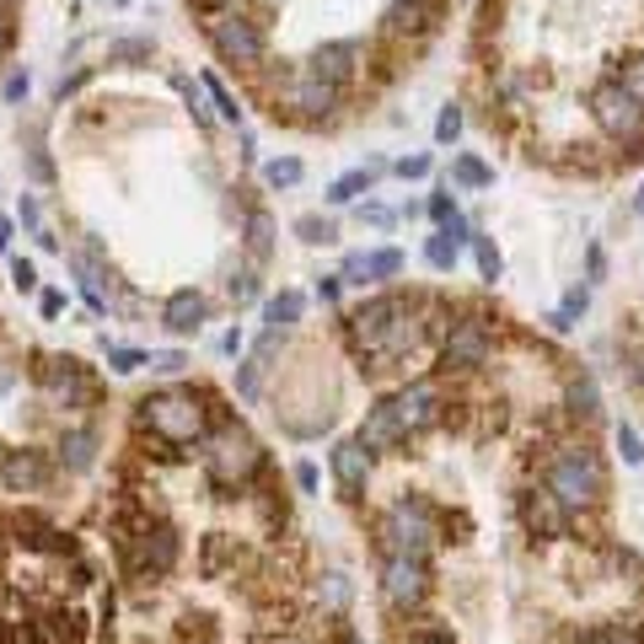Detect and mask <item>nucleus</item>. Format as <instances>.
Segmentation results:
<instances>
[{
	"label": "nucleus",
	"mask_w": 644,
	"mask_h": 644,
	"mask_svg": "<svg viewBox=\"0 0 644 644\" xmlns=\"http://www.w3.org/2000/svg\"><path fill=\"white\" fill-rule=\"evenodd\" d=\"M419 307H425V301H414V296H371V301L349 318V344H355L366 360H397V355H408V349L419 344V333L430 327Z\"/></svg>",
	"instance_id": "nucleus-1"
},
{
	"label": "nucleus",
	"mask_w": 644,
	"mask_h": 644,
	"mask_svg": "<svg viewBox=\"0 0 644 644\" xmlns=\"http://www.w3.org/2000/svg\"><path fill=\"white\" fill-rule=\"evenodd\" d=\"M548 489L564 500V511H596L607 500V467L585 441H564L548 456Z\"/></svg>",
	"instance_id": "nucleus-2"
},
{
	"label": "nucleus",
	"mask_w": 644,
	"mask_h": 644,
	"mask_svg": "<svg viewBox=\"0 0 644 644\" xmlns=\"http://www.w3.org/2000/svg\"><path fill=\"white\" fill-rule=\"evenodd\" d=\"M140 425L156 441H167V446H199L204 441V425H210V408H204V397L189 392V386H167V392H156V397L140 403Z\"/></svg>",
	"instance_id": "nucleus-3"
},
{
	"label": "nucleus",
	"mask_w": 644,
	"mask_h": 644,
	"mask_svg": "<svg viewBox=\"0 0 644 644\" xmlns=\"http://www.w3.org/2000/svg\"><path fill=\"white\" fill-rule=\"evenodd\" d=\"M199 446H204V473H210L220 489H242V484H253L258 473H263V446H258L242 425H220V430L204 436Z\"/></svg>",
	"instance_id": "nucleus-4"
},
{
	"label": "nucleus",
	"mask_w": 644,
	"mask_h": 644,
	"mask_svg": "<svg viewBox=\"0 0 644 644\" xmlns=\"http://www.w3.org/2000/svg\"><path fill=\"white\" fill-rule=\"evenodd\" d=\"M591 119L607 129L618 145H629V156H640V145H644V103L623 86V75H612V81H601V86L591 92Z\"/></svg>",
	"instance_id": "nucleus-5"
},
{
	"label": "nucleus",
	"mask_w": 644,
	"mask_h": 644,
	"mask_svg": "<svg viewBox=\"0 0 644 644\" xmlns=\"http://www.w3.org/2000/svg\"><path fill=\"white\" fill-rule=\"evenodd\" d=\"M436 515L425 500H397L382 521V548L386 553H414V559H425L430 548H436Z\"/></svg>",
	"instance_id": "nucleus-6"
},
{
	"label": "nucleus",
	"mask_w": 644,
	"mask_h": 644,
	"mask_svg": "<svg viewBox=\"0 0 644 644\" xmlns=\"http://www.w3.org/2000/svg\"><path fill=\"white\" fill-rule=\"evenodd\" d=\"M382 596L392 612H419V607L430 601V570H425V559H414V553H386Z\"/></svg>",
	"instance_id": "nucleus-7"
},
{
	"label": "nucleus",
	"mask_w": 644,
	"mask_h": 644,
	"mask_svg": "<svg viewBox=\"0 0 644 644\" xmlns=\"http://www.w3.org/2000/svg\"><path fill=\"white\" fill-rule=\"evenodd\" d=\"M338 97H344V86H333V81L318 75L312 64L279 86V103H285L290 114H301V119H327V114L338 108Z\"/></svg>",
	"instance_id": "nucleus-8"
},
{
	"label": "nucleus",
	"mask_w": 644,
	"mask_h": 644,
	"mask_svg": "<svg viewBox=\"0 0 644 644\" xmlns=\"http://www.w3.org/2000/svg\"><path fill=\"white\" fill-rule=\"evenodd\" d=\"M392 408H397V419H403V430L408 436H419V430H430V425H441L446 419V392L441 382H408L397 397H392Z\"/></svg>",
	"instance_id": "nucleus-9"
},
{
	"label": "nucleus",
	"mask_w": 644,
	"mask_h": 644,
	"mask_svg": "<svg viewBox=\"0 0 644 644\" xmlns=\"http://www.w3.org/2000/svg\"><path fill=\"white\" fill-rule=\"evenodd\" d=\"M124 548L140 575H167L178 564V532L172 526H140L134 537H124Z\"/></svg>",
	"instance_id": "nucleus-10"
},
{
	"label": "nucleus",
	"mask_w": 644,
	"mask_h": 644,
	"mask_svg": "<svg viewBox=\"0 0 644 644\" xmlns=\"http://www.w3.org/2000/svg\"><path fill=\"white\" fill-rule=\"evenodd\" d=\"M210 44L220 49V60H231V64L263 60V27L248 22V16H215L210 22Z\"/></svg>",
	"instance_id": "nucleus-11"
},
{
	"label": "nucleus",
	"mask_w": 644,
	"mask_h": 644,
	"mask_svg": "<svg viewBox=\"0 0 644 644\" xmlns=\"http://www.w3.org/2000/svg\"><path fill=\"white\" fill-rule=\"evenodd\" d=\"M38 377H44V397H49L55 408H86V403L97 397V386L81 371V360H49Z\"/></svg>",
	"instance_id": "nucleus-12"
},
{
	"label": "nucleus",
	"mask_w": 644,
	"mask_h": 644,
	"mask_svg": "<svg viewBox=\"0 0 644 644\" xmlns=\"http://www.w3.org/2000/svg\"><path fill=\"white\" fill-rule=\"evenodd\" d=\"M489 355H494V333H489V322H484V318L451 322V333H446V366L473 371V366H484Z\"/></svg>",
	"instance_id": "nucleus-13"
},
{
	"label": "nucleus",
	"mask_w": 644,
	"mask_h": 644,
	"mask_svg": "<svg viewBox=\"0 0 644 644\" xmlns=\"http://www.w3.org/2000/svg\"><path fill=\"white\" fill-rule=\"evenodd\" d=\"M521 515H526V526L537 532V537H564V526H570V511H564V500L542 484V489H526L521 494Z\"/></svg>",
	"instance_id": "nucleus-14"
},
{
	"label": "nucleus",
	"mask_w": 644,
	"mask_h": 644,
	"mask_svg": "<svg viewBox=\"0 0 644 644\" xmlns=\"http://www.w3.org/2000/svg\"><path fill=\"white\" fill-rule=\"evenodd\" d=\"M355 441L377 456V451H397V446H403V441H408V430H403V419H397V408H392V403H377V408L366 414V425H360V436H355Z\"/></svg>",
	"instance_id": "nucleus-15"
},
{
	"label": "nucleus",
	"mask_w": 644,
	"mask_h": 644,
	"mask_svg": "<svg viewBox=\"0 0 644 644\" xmlns=\"http://www.w3.org/2000/svg\"><path fill=\"white\" fill-rule=\"evenodd\" d=\"M333 478H338L344 494H360L366 478H371V451L360 446V441H338L333 446Z\"/></svg>",
	"instance_id": "nucleus-16"
},
{
	"label": "nucleus",
	"mask_w": 644,
	"mask_h": 644,
	"mask_svg": "<svg viewBox=\"0 0 644 644\" xmlns=\"http://www.w3.org/2000/svg\"><path fill=\"white\" fill-rule=\"evenodd\" d=\"M204 296L199 290H172L167 296V307H162V322L172 327V333H199V322H204Z\"/></svg>",
	"instance_id": "nucleus-17"
},
{
	"label": "nucleus",
	"mask_w": 644,
	"mask_h": 644,
	"mask_svg": "<svg viewBox=\"0 0 644 644\" xmlns=\"http://www.w3.org/2000/svg\"><path fill=\"white\" fill-rule=\"evenodd\" d=\"M355 64H360V44H322L312 70L327 75L333 86H349V75H355Z\"/></svg>",
	"instance_id": "nucleus-18"
},
{
	"label": "nucleus",
	"mask_w": 644,
	"mask_h": 644,
	"mask_svg": "<svg viewBox=\"0 0 644 644\" xmlns=\"http://www.w3.org/2000/svg\"><path fill=\"white\" fill-rule=\"evenodd\" d=\"M0 478H5L11 489H38V484L49 478V467H44V456H38V451H11V456H5V467H0Z\"/></svg>",
	"instance_id": "nucleus-19"
},
{
	"label": "nucleus",
	"mask_w": 644,
	"mask_h": 644,
	"mask_svg": "<svg viewBox=\"0 0 644 644\" xmlns=\"http://www.w3.org/2000/svg\"><path fill=\"white\" fill-rule=\"evenodd\" d=\"M397 274H403V253H392V248L349 258V279H355V285H366V279H397Z\"/></svg>",
	"instance_id": "nucleus-20"
},
{
	"label": "nucleus",
	"mask_w": 644,
	"mask_h": 644,
	"mask_svg": "<svg viewBox=\"0 0 644 644\" xmlns=\"http://www.w3.org/2000/svg\"><path fill=\"white\" fill-rule=\"evenodd\" d=\"M430 16H436V5H430V0H397V5L386 11V33H392V38L419 33V27H430Z\"/></svg>",
	"instance_id": "nucleus-21"
},
{
	"label": "nucleus",
	"mask_w": 644,
	"mask_h": 644,
	"mask_svg": "<svg viewBox=\"0 0 644 644\" xmlns=\"http://www.w3.org/2000/svg\"><path fill=\"white\" fill-rule=\"evenodd\" d=\"M60 456H64L70 473H86L92 456H97V436H92V430H70V436L60 441Z\"/></svg>",
	"instance_id": "nucleus-22"
},
{
	"label": "nucleus",
	"mask_w": 644,
	"mask_h": 644,
	"mask_svg": "<svg viewBox=\"0 0 644 644\" xmlns=\"http://www.w3.org/2000/svg\"><path fill=\"white\" fill-rule=\"evenodd\" d=\"M307 312V301H301V290H279L274 301H269V333H285V327H296Z\"/></svg>",
	"instance_id": "nucleus-23"
},
{
	"label": "nucleus",
	"mask_w": 644,
	"mask_h": 644,
	"mask_svg": "<svg viewBox=\"0 0 644 644\" xmlns=\"http://www.w3.org/2000/svg\"><path fill=\"white\" fill-rule=\"evenodd\" d=\"M451 178H456L462 189H489V183H494V172H489L478 156H456V162H451Z\"/></svg>",
	"instance_id": "nucleus-24"
},
{
	"label": "nucleus",
	"mask_w": 644,
	"mask_h": 644,
	"mask_svg": "<svg viewBox=\"0 0 644 644\" xmlns=\"http://www.w3.org/2000/svg\"><path fill=\"white\" fill-rule=\"evenodd\" d=\"M263 183H269V189H296V183H301V162H290V156L269 162V167H263Z\"/></svg>",
	"instance_id": "nucleus-25"
},
{
	"label": "nucleus",
	"mask_w": 644,
	"mask_h": 644,
	"mask_svg": "<svg viewBox=\"0 0 644 644\" xmlns=\"http://www.w3.org/2000/svg\"><path fill=\"white\" fill-rule=\"evenodd\" d=\"M371 178H377V172H344V178L327 189V199H333V204H349V199H360V193L371 189Z\"/></svg>",
	"instance_id": "nucleus-26"
},
{
	"label": "nucleus",
	"mask_w": 644,
	"mask_h": 644,
	"mask_svg": "<svg viewBox=\"0 0 644 644\" xmlns=\"http://www.w3.org/2000/svg\"><path fill=\"white\" fill-rule=\"evenodd\" d=\"M425 258L446 274V269H456V237H446V231H436L430 242H425Z\"/></svg>",
	"instance_id": "nucleus-27"
},
{
	"label": "nucleus",
	"mask_w": 644,
	"mask_h": 644,
	"mask_svg": "<svg viewBox=\"0 0 644 644\" xmlns=\"http://www.w3.org/2000/svg\"><path fill=\"white\" fill-rule=\"evenodd\" d=\"M473 253H478V269H484V279L494 285V279H500V269H505V258H500V248H494L489 237H473Z\"/></svg>",
	"instance_id": "nucleus-28"
},
{
	"label": "nucleus",
	"mask_w": 644,
	"mask_h": 644,
	"mask_svg": "<svg viewBox=\"0 0 644 644\" xmlns=\"http://www.w3.org/2000/svg\"><path fill=\"white\" fill-rule=\"evenodd\" d=\"M570 408H575V414H585V419L601 408V397H596V382H591V377H580V382L570 386Z\"/></svg>",
	"instance_id": "nucleus-29"
},
{
	"label": "nucleus",
	"mask_w": 644,
	"mask_h": 644,
	"mask_svg": "<svg viewBox=\"0 0 644 644\" xmlns=\"http://www.w3.org/2000/svg\"><path fill=\"white\" fill-rule=\"evenodd\" d=\"M204 92H210V97H215V108H220V114H226V119H231V124H237V119H242V108H237V97H231V92H226V86H220V81H215V75H204Z\"/></svg>",
	"instance_id": "nucleus-30"
},
{
	"label": "nucleus",
	"mask_w": 644,
	"mask_h": 644,
	"mask_svg": "<svg viewBox=\"0 0 644 644\" xmlns=\"http://www.w3.org/2000/svg\"><path fill=\"white\" fill-rule=\"evenodd\" d=\"M296 231H301V242H333V220H318V215H301Z\"/></svg>",
	"instance_id": "nucleus-31"
},
{
	"label": "nucleus",
	"mask_w": 644,
	"mask_h": 644,
	"mask_svg": "<svg viewBox=\"0 0 644 644\" xmlns=\"http://www.w3.org/2000/svg\"><path fill=\"white\" fill-rule=\"evenodd\" d=\"M108 366L129 377V371H140V366H151V355H140V349H108Z\"/></svg>",
	"instance_id": "nucleus-32"
},
{
	"label": "nucleus",
	"mask_w": 644,
	"mask_h": 644,
	"mask_svg": "<svg viewBox=\"0 0 644 644\" xmlns=\"http://www.w3.org/2000/svg\"><path fill=\"white\" fill-rule=\"evenodd\" d=\"M248 242H253L258 258L269 253V215H263V210H253V215H248Z\"/></svg>",
	"instance_id": "nucleus-33"
},
{
	"label": "nucleus",
	"mask_w": 644,
	"mask_h": 644,
	"mask_svg": "<svg viewBox=\"0 0 644 644\" xmlns=\"http://www.w3.org/2000/svg\"><path fill=\"white\" fill-rule=\"evenodd\" d=\"M456 134H462V108H441V119H436V140L451 145Z\"/></svg>",
	"instance_id": "nucleus-34"
},
{
	"label": "nucleus",
	"mask_w": 644,
	"mask_h": 644,
	"mask_svg": "<svg viewBox=\"0 0 644 644\" xmlns=\"http://www.w3.org/2000/svg\"><path fill=\"white\" fill-rule=\"evenodd\" d=\"M108 60H151V44L145 38H124V44L108 49Z\"/></svg>",
	"instance_id": "nucleus-35"
},
{
	"label": "nucleus",
	"mask_w": 644,
	"mask_h": 644,
	"mask_svg": "<svg viewBox=\"0 0 644 644\" xmlns=\"http://www.w3.org/2000/svg\"><path fill=\"white\" fill-rule=\"evenodd\" d=\"M618 451H623V462H629V467H640V462H644V446H640V436H634V430H629V425H623V430H618Z\"/></svg>",
	"instance_id": "nucleus-36"
},
{
	"label": "nucleus",
	"mask_w": 644,
	"mask_h": 644,
	"mask_svg": "<svg viewBox=\"0 0 644 644\" xmlns=\"http://www.w3.org/2000/svg\"><path fill=\"white\" fill-rule=\"evenodd\" d=\"M585 644H644V640L634 634V629H596Z\"/></svg>",
	"instance_id": "nucleus-37"
},
{
	"label": "nucleus",
	"mask_w": 644,
	"mask_h": 644,
	"mask_svg": "<svg viewBox=\"0 0 644 644\" xmlns=\"http://www.w3.org/2000/svg\"><path fill=\"white\" fill-rule=\"evenodd\" d=\"M151 371H162V377H178V371H183V355H178V349H167V355H151Z\"/></svg>",
	"instance_id": "nucleus-38"
},
{
	"label": "nucleus",
	"mask_w": 644,
	"mask_h": 644,
	"mask_svg": "<svg viewBox=\"0 0 644 644\" xmlns=\"http://www.w3.org/2000/svg\"><path fill=\"white\" fill-rule=\"evenodd\" d=\"M11 279H16L22 290H33V285H38V269H33L27 258H16V263H11Z\"/></svg>",
	"instance_id": "nucleus-39"
},
{
	"label": "nucleus",
	"mask_w": 644,
	"mask_h": 644,
	"mask_svg": "<svg viewBox=\"0 0 644 644\" xmlns=\"http://www.w3.org/2000/svg\"><path fill=\"white\" fill-rule=\"evenodd\" d=\"M623 86H629V92H634V97L644 103V55L629 64V70H623Z\"/></svg>",
	"instance_id": "nucleus-40"
},
{
	"label": "nucleus",
	"mask_w": 644,
	"mask_h": 644,
	"mask_svg": "<svg viewBox=\"0 0 644 644\" xmlns=\"http://www.w3.org/2000/svg\"><path fill=\"white\" fill-rule=\"evenodd\" d=\"M397 172H403V178H425V172H430V156H403Z\"/></svg>",
	"instance_id": "nucleus-41"
},
{
	"label": "nucleus",
	"mask_w": 644,
	"mask_h": 644,
	"mask_svg": "<svg viewBox=\"0 0 644 644\" xmlns=\"http://www.w3.org/2000/svg\"><path fill=\"white\" fill-rule=\"evenodd\" d=\"M360 220H371V226H392V210H382V204H366V210H360Z\"/></svg>",
	"instance_id": "nucleus-42"
},
{
	"label": "nucleus",
	"mask_w": 644,
	"mask_h": 644,
	"mask_svg": "<svg viewBox=\"0 0 644 644\" xmlns=\"http://www.w3.org/2000/svg\"><path fill=\"white\" fill-rule=\"evenodd\" d=\"M253 290H258V285H253V274H237V279H231V296H237V301H248Z\"/></svg>",
	"instance_id": "nucleus-43"
},
{
	"label": "nucleus",
	"mask_w": 644,
	"mask_h": 644,
	"mask_svg": "<svg viewBox=\"0 0 644 644\" xmlns=\"http://www.w3.org/2000/svg\"><path fill=\"white\" fill-rule=\"evenodd\" d=\"M430 215H436V220H451V215H456V210H451V199H446V193H436V199H430Z\"/></svg>",
	"instance_id": "nucleus-44"
},
{
	"label": "nucleus",
	"mask_w": 644,
	"mask_h": 644,
	"mask_svg": "<svg viewBox=\"0 0 644 644\" xmlns=\"http://www.w3.org/2000/svg\"><path fill=\"white\" fill-rule=\"evenodd\" d=\"M403 644H451L446 634H436V629H419V634H408Z\"/></svg>",
	"instance_id": "nucleus-45"
},
{
	"label": "nucleus",
	"mask_w": 644,
	"mask_h": 644,
	"mask_svg": "<svg viewBox=\"0 0 644 644\" xmlns=\"http://www.w3.org/2000/svg\"><path fill=\"white\" fill-rule=\"evenodd\" d=\"M5 97L22 103V97H27V75H11V81H5Z\"/></svg>",
	"instance_id": "nucleus-46"
},
{
	"label": "nucleus",
	"mask_w": 644,
	"mask_h": 644,
	"mask_svg": "<svg viewBox=\"0 0 644 644\" xmlns=\"http://www.w3.org/2000/svg\"><path fill=\"white\" fill-rule=\"evenodd\" d=\"M296 484H301V489H318V467L301 462V467H296Z\"/></svg>",
	"instance_id": "nucleus-47"
},
{
	"label": "nucleus",
	"mask_w": 644,
	"mask_h": 644,
	"mask_svg": "<svg viewBox=\"0 0 644 644\" xmlns=\"http://www.w3.org/2000/svg\"><path fill=\"white\" fill-rule=\"evenodd\" d=\"M338 290H344L338 279H318V296H322V301H338Z\"/></svg>",
	"instance_id": "nucleus-48"
},
{
	"label": "nucleus",
	"mask_w": 644,
	"mask_h": 644,
	"mask_svg": "<svg viewBox=\"0 0 644 644\" xmlns=\"http://www.w3.org/2000/svg\"><path fill=\"white\" fill-rule=\"evenodd\" d=\"M0 644H22V634H16V623H0Z\"/></svg>",
	"instance_id": "nucleus-49"
},
{
	"label": "nucleus",
	"mask_w": 644,
	"mask_h": 644,
	"mask_svg": "<svg viewBox=\"0 0 644 644\" xmlns=\"http://www.w3.org/2000/svg\"><path fill=\"white\" fill-rule=\"evenodd\" d=\"M11 44V22H5V11H0V49Z\"/></svg>",
	"instance_id": "nucleus-50"
},
{
	"label": "nucleus",
	"mask_w": 644,
	"mask_h": 644,
	"mask_svg": "<svg viewBox=\"0 0 644 644\" xmlns=\"http://www.w3.org/2000/svg\"><path fill=\"white\" fill-rule=\"evenodd\" d=\"M204 11H226V5H237V0H199Z\"/></svg>",
	"instance_id": "nucleus-51"
},
{
	"label": "nucleus",
	"mask_w": 644,
	"mask_h": 644,
	"mask_svg": "<svg viewBox=\"0 0 644 644\" xmlns=\"http://www.w3.org/2000/svg\"><path fill=\"white\" fill-rule=\"evenodd\" d=\"M5 242H11V226H5V220H0V248H5Z\"/></svg>",
	"instance_id": "nucleus-52"
},
{
	"label": "nucleus",
	"mask_w": 644,
	"mask_h": 644,
	"mask_svg": "<svg viewBox=\"0 0 644 644\" xmlns=\"http://www.w3.org/2000/svg\"><path fill=\"white\" fill-rule=\"evenodd\" d=\"M5 386H11V371H5V366H0V392H5Z\"/></svg>",
	"instance_id": "nucleus-53"
},
{
	"label": "nucleus",
	"mask_w": 644,
	"mask_h": 644,
	"mask_svg": "<svg viewBox=\"0 0 644 644\" xmlns=\"http://www.w3.org/2000/svg\"><path fill=\"white\" fill-rule=\"evenodd\" d=\"M634 210H640V215H644V189H640V199H634Z\"/></svg>",
	"instance_id": "nucleus-54"
},
{
	"label": "nucleus",
	"mask_w": 644,
	"mask_h": 644,
	"mask_svg": "<svg viewBox=\"0 0 644 644\" xmlns=\"http://www.w3.org/2000/svg\"><path fill=\"white\" fill-rule=\"evenodd\" d=\"M5 456H11V451H5V441H0V467H5Z\"/></svg>",
	"instance_id": "nucleus-55"
}]
</instances>
